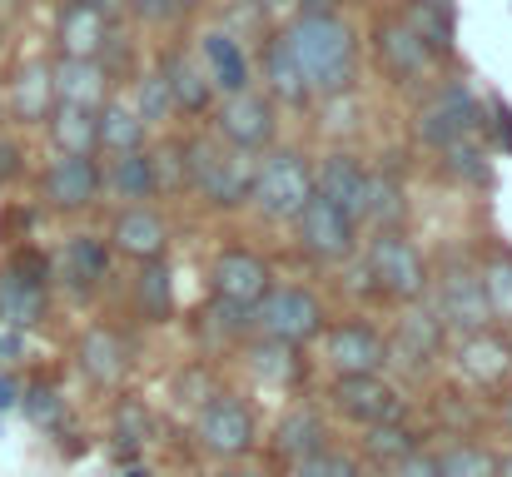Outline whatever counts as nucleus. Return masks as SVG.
<instances>
[{"instance_id":"1","label":"nucleus","mask_w":512,"mask_h":477,"mask_svg":"<svg viewBox=\"0 0 512 477\" xmlns=\"http://www.w3.org/2000/svg\"><path fill=\"white\" fill-rule=\"evenodd\" d=\"M284 50L294 55V65L304 70L314 95H339L353 85V35L348 25L324 15V20H294L284 30Z\"/></svg>"},{"instance_id":"2","label":"nucleus","mask_w":512,"mask_h":477,"mask_svg":"<svg viewBox=\"0 0 512 477\" xmlns=\"http://www.w3.org/2000/svg\"><path fill=\"white\" fill-rule=\"evenodd\" d=\"M249 318L259 323L269 343H284V348H304L324 333V304L309 289H269L249 309Z\"/></svg>"},{"instance_id":"3","label":"nucleus","mask_w":512,"mask_h":477,"mask_svg":"<svg viewBox=\"0 0 512 477\" xmlns=\"http://www.w3.org/2000/svg\"><path fill=\"white\" fill-rule=\"evenodd\" d=\"M184 169H189V179L204 189V199L209 204H244L249 199V184H254V169H249V159L239 155L234 145H219V140H194L189 150H184Z\"/></svg>"},{"instance_id":"4","label":"nucleus","mask_w":512,"mask_h":477,"mask_svg":"<svg viewBox=\"0 0 512 477\" xmlns=\"http://www.w3.org/2000/svg\"><path fill=\"white\" fill-rule=\"evenodd\" d=\"M249 199L269 214V219H299V209L314 199V174L299 155H269L254 169V184H249Z\"/></svg>"},{"instance_id":"5","label":"nucleus","mask_w":512,"mask_h":477,"mask_svg":"<svg viewBox=\"0 0 512 477\" xmlns=\"http://www.w3.org/2000/svg\"><path fill=\"white\" fill-rule=\"evenodd\" d=\"M368 274L378 279V289L388 299H403V304L423 299V289H428V264L403 234H378L368 244Z\"/></svg>"},{"instance_id":"6","label":"nucleus","mask_w":512,"mask_h":477,"mask_svg":"<svg viewBox=\"0 0 512 477\" xmlns=\"http://www.w3.org/2000/svg\"><path fill=\"white\" fill-rule=\"evenodd\" d=\"M194 433H199L204 453H214V458H244V453L254 448V438H259L254 413H249L239 398H229V393H219V398L204 403Z\"/></svg>"},{"instance_id":"7","label":"nucleus","mask_w":512,"mask_h":477,"mask_svg":"<svg viewBox=\"0 0 512 477\" xmlns=\"http://www.w3.org/2000/svg\"><path fill=\"white\" fill-rule=\"evenodd\" d=\"M433 314L443 318V328H458L463 338L468 333H483L493 328V314H488V294H483V279L463 264H453L438 284V309Z\"/></svg>"},{"instance_id":"8","label":"nucleus","mask_w":512,"mask_h":477,"mask_svg":"<svg viewBox=\"0 0 512 477\" xmlns=\"http://www.w3.org/2000/svg\"><path fill=\"white\" fill-rule=\"evenodd\" d=\"M353 219L339 214L329 199H309L304 209H299V239H304V249L314 254V259H324V264H339L353 254Z\"/></svg>"},{"instance_id":"9","label":"nucleus","mask_w":512,"mask_h":477,"mask_svg":"<svg viewBox=\"0 0 512 477\" xmlns=\"http://www.w3.org/2000/svg\"><path fill=\"white\" fill-rule=\"evenodd\" d=\"M334 403L343 408V418H353V423H363V428L398 423V413H403L398 388L383 383L378 373H368V378H339V383H334Z\"/></svg>"},{"instance_id":"10","label":"nucleus","mask_w":512,"mask_h":477,"mask_svg":"<svg viewBox=\"0 0 512 477\" xmlns=\"http://www.w3.org/2000/svg\"><path fill=\"white\" fill-rule=\"evenodd\" d=\"M478 130V105H473V95L463 90V85H448L423 115H418V135L428 140V145H463L468 135Z\"/></svg>"},{"instance_id":"11","label":"nucleus","mask_w":512,"mask_h":477,"mask_svg":"<svg viewBox=\"0 0 512 477\" xmlns=\"http://www.w3.org/2000/svg\"><path fill=\"white\" fill-rule=\"evenodd\" d=\"M264 294H269V264H264V259H254V254H244V249L219 254V264H214V299H219V304L254 309Z\"/></svg>"},{"instance_id":"12","label":"nucleus","mask_w":512,"mask_h":477,"mask_svg":"<svg viewBox=\"0 0 512 477\" xmlns=\"http://www.w3.org/2000/svg\"><path fill=\"white\" fill-rule=\"evenodd\" d=\"M329 363L339 368V378H368L388 363V343L368 323H339L329 328Z\"/></svg>"},{"instance_id":"13","label":"nucleus","mask_w":512,"mask_h":477,"mask_svg":"<svg viewBox=\"0 0 512 477\" xmlns=\"http://www.w3.org/2000/svg\"><path fill=\"white\" fill-rule=\"evenodd\" d=\"M219 130H224V140H229L234 150H259V145L274 140V110H269L264 95L239 90V95L224 100V110H219Z\"/></svg>"},{"instance_id":"14","label":"nucleus","mask_w":512,"mask_h":477,"mask_svg":"<svg viewBox=\"0 0 512 477\" xmlns=\"http://www.w3.org/2000/svg\"><path fill=\"white\" fill-rule=\"evenodd\" d=\"M458 373L478 388H498L503 378L512 373V343L503 333L483 328V333H468L458 343Z\"/></svg>"},{"instance_id":"15","label":"nucleus","mask_w":512,"mask_h":477,"mask_svg":"<svg viewBox=\"0 0 512 477\" xmlns=\"http://www.w3.org/2000/svg\"><path fill=\"white\" fill-rule=\"evenodd\" d=\"M95 194H100V169H95V159L60 155L45 169V199H50L55 209H85V204H95Z\"/></svg>"},{"instance_id":"16","label":"nucleus","mask_w":512,"mask_h":477,"mask_svg":"<svg viewBox=\"0 0 512 477\" xmlns=\"http://www.w3.org/2000/svg\"><path fill=\"white\" fill-rule=\"evenodd\" d=\"M115 249L120 254H130V259H140V264H155L160 254H165V244H170V229H165V219L155 214V209H145V204H135V209H125L120 219H115Z\"/></svg>"},{"instance_id":"17","label":"nucleus","mask_w":512,"mask_h":477,"mask_svg":"<svg viewBox=\"0 0 512 477\" xmlns=\"http://www.w3.org/2000/svg\"><path fill=\"white\" fill-rule=\"evenodd\" d=\"M363 184H368V174H363L348 155H329L319 164V174H314V194L329 199V204H334L339 214H348L353 224L363 219Z\"/></svg>"},{"instance_id":"18","label":"nucleus","mask_w":512,"mask_h":477,"mask_svg":"<svg viewBox=\"0 0 512 477\" xmlns=\"http://www.w3.org/2000/svg\"><path fill=\"white\" fill-rule=\"evenodd\" d=\"M443 338H448V328H443V318L433 314V309H413V314L398 323V338H393V358H403L408 368H428L438 353H443Z\"/></svg>"},{"instance_id":"19","label":"nucleus","mask_w":512,"mask_h":477,"mask_svg":"<svg viewBox=\"0 0 512 477\" xmlns=\"http://www.w3.org/2000/svg\"><path fill=\"white\" fill-rule=\"evenodd\" d=\"M105 35H110V20L100 10H90L85 0H70L60 10V50H65V60H95L105 50Z\"/></svg>"},{"instance_id":"20","label":"nucleus","mask_w":512,"mask_h":477,"mask_svg":"<svg viewBox=\"0 0 512 477\" xmlns=\"http://www.w3.org/2000/svg\"><path fill=\"white\" fill-rule=\"evenodd\" d=\"M50 85H55L60 105H80V110H100L105 90H110V80H105V70L95 60H60L50 70Z\"/></svg>"},{"instance_id":"21","label":"nucleus","mask_w":512,"mask_h":477,"mask_svg":"<svg viewBox=\"0 0 512 477\" xmlns=\"http://www.w3.org/2000/svg\"><path fill=\"white\" fill-rule=\"evenodd\" d=\"M60 274L70 279L75 294L100 289V284L110 279V244L95 239V234H75V239L65 244V254H60Z\"/></svg>"},{"instance_id":"22","label":"nucleus","mask_w":512,"mask_h":477,"mask_svg":"<svg viewBox=\"0 0 512 477\" xmlns=\"http://www.w3.org/2000/svg\"><path fill=\"white\" fill-rule=\"evenodd\" d=\"M130 368V353H125V338L115 328H90L80 338V373L90 383H120Z\"/></svg>"},{"instance_id":"23","label":"nucleus","mask_w":512,"mask_h":477,"mask_svg":"<svg viewBox=\"0 0 512 477\" xmlns=\"http://www.w3.org/2000/svg\"><path fill=\"white\" fill-rule=\"evenodd\" d=\"M378 55H383V65H388L398 80H418V75L428 70V50H423V40L408 30V20H383V25H378Z\"/></svg>"},{"instance_id":"24","label":"nucleus","mask_w":512,"mask_h":477,"mask_svg":"<svg viewBox=\"0 0 512 477\" xmlns=\"http://www.w3.org/2000/svg\"><path fill=\"white\" fill-rule=\"evenodd\" d=\"M204 65H209V85H214V90L239 95V90L249 85V60H244L239 40L224 35V30H209V35H204Z\"/></svg>"},{"instance_id":"25","label":"nucleus","mask_w":512,"mask_h":477,"mask_svg":"<svg viewBox=\"0 0 512 477\" xmlns=\"http://www.w3.org/2000/svg\"><path fill=\"white\" fill-rule=\"evenodd\" d=\"M324 438H329V428H324V418H319L314 408H289V413H284V423L274 428L279 453H284V458H294V463H304V458L324 453V448H329Z\"/></svg>"},{"instance_id":"26","label":"nucleus","mask_w":512,"mask_h":477,"mask_svg":"<svg viewBox=\"0 0 512 477\" xmlns=\"http://www.w3.org/2000/svg\"><path fill=\"white\" fill-rule=\"evenodd\" d=\"M45 284H30V279H20V274H0V323L5 328H30V323H40L45 318Z\"/></svg>"},{"instance_id":"27","label":"nucleus","mask_w":512,"mask_h":477,"mask_svg":"<svg viewBox=\"0 0 512 477\" xmlns=\"http://www.w3.org/2000/svg\"><path fill=\"white\" fill-rule=\"evenodd\" d=\"M165 90H170V105L174 110H189V115H199V110H209V100H214V85H209V75L189 60V55H170L165 60Z\"/></svg>"},{"instance_id":"28","label":"nucleus","mask_w":512,"mask_h":477,"mask_svg":"<svg viewBox=\"0 0 512 477\" xmlns=\"http://www.w3.org/2000/svg\"><path fill=\"white\" fill-rule=\"evenodd\" d=\"M95 115H100V110H80V105H55V110H50V135H55L60 155L90 159V150L100 145Z\"/></svg>"},{"instance_id":"29","label":"nucleus","mask_w":512,"mask_h":477,"mask_svg":"<svg viewBox=\"0 0 512 477\" xmlns=\"http://www.w3.org/2000/svg\"><path fill=\"white\" fill-rule=\"evenodd\" d=\"M10 105H15V115H20L25 125L50 120V110H55V85H50V70H45V65H25V70L15 75V85H10Z\"/></svg>"},{"instance_id":"30","label":"nucleus","mask_w":512,"mask_h":477,"mask_svg":"<svg viewBox=\"0 0 512 477\" xmlns=\"http://www.w3.org/2000/svg\"><path fill=\"white\" fill-rule=\"evenodd\" d=\"M403 214H408L403 189H398L393 179H383V174H368V184H363V219H368L378 234H398Z\"/></svg>"},{"instance_id":"31","label":"nucleus","mask_w":512,"mask_h":477,"mask_svg":"<svg viewBox=\"0 0 512 477\" xmlns=\"http://www.w3.org/2000/svg\"><path fill=\"white\" fill-rule=\"evenodd\" d=\"M264 80H269V90H274L284 105H309V100H314V90H309L304 70L294 65V55L284 50V40L269 45V55H264Z\"/></svg>"},{"instance_id":"32","label":"nucleus","mask_w":512,"mask_h":477,"mask_svg":"<svg viewBox=\"0 0 512 477\" xmlns=\"http://www.w3.org/2000/svg\"><path fill=\"white\" fill-rule=\"evenodd\" d=\"M100 125V145L115 150V155H130V150H145V120L130 110V105H105L95 115Z\"/></svg>"},{"instance_id":"33","label":"nucleus","mask_w":512,"mask_h":477,"mask_svg":"<svg viewBox=\"0 0 512 477\" xmlns=\"http://www.w3.org/2000/svg\"><path fill=\"white\" fill-rule=\"evenodd\" d=\"M110 184H115V194H125V199H150L155 194V159L145 155V150H130V155H115L110 164Z\"/></svg>"},{"instance_id":"34","label":"nucleus","mask_w":512,"mask_h":477,"mask_svg":"<svg viewBox=\"0 0 512 477\" xmlns=\"http://www.w3.org/2000/svg\"><path fill=\"white\" fill-rule=\"evenodd\" d=\"M363 448H368V458L383 463V468H398L403 458L418 453V443H413V433H408L403 423H378V428H368Z\"/></svg>"},{"instance_id":"35","label":"nucleus","mask_w":512,"mask_h":477,"mask_svg":"<svg viewBox=\"0 0 512 477\" xmlns=\"http://www.w3.org/2000/svg\"><path fill=\"white\" fill-rule=\"evenodd\" d=\"M408 30L423 40V50L428 55H448V45H453V20H448V5H418L413 15H408Z\"/></svg>"},{"instance_id":"36","label":"nucleus","mask_w":512,"mask_h":477,"mask_svg":"<svg viewBox=\"0 0 512 477\" xmlns=\"http://www.w3.org/2000/svg\"><path fill=\"white\" fill-rule=\"evenodd\" d=\"M438 473L443 477H498V458H493L488 448L458 443V448L438 453Z\"/></svg>"},{"instance_id":"37","label":"nucleus","mask_w":512,"mask_h":477,"mask_svg":"<svg viewBox=\"0 0 512 477\" xmlns=\"http://www.w3.org/2000/svg\"><path fill=\"white\" fill-rule=\"evenodd\" d=\"M478 279H483V294H488V314L512 323V254H498Z\"/></svg>"},{"instance_id":"38","label":"nucleus","mask_w":512,"mask_h":477,"mask_svg":"<svg viewBox=\"0 0 512 477\" xmlns=\"http://www.w3.org/2000/svg\"><path fill=\"white\" fill-rule=\"evenodd\" d=\"M140 309H145L150 318H170V309H174L170 274H165V264H160V259L140 269Z\"/></svg>"},{"instance_id":"39","label":"nucleus","mask_w":512,"mask_h":477,"mask_svg":"<svg viewBox=\"0 0 512 477\" xmlns=\"http://www.w3.org/2000/svg\"><path fill=\"white\" fill-rule=\"evenodd\" d=\"M249 358H254V373H259V378H274V383H284V378L299 373V358H294V348H284V343H259Z\"/></svg>"},{"instance_id":"40","label":"nucleus","mask_w":512,"mask_h":477,"mask_svg":"<svg viewBox=\"0 0 512 477\" xmlns=\"http://www.w3.org/2000/svg\"><path fill=\"white\" fill-rule=\"evenodd\" d=\"M20 403H25V418H30V423H40V428H50L55 418H65V398H60L50 383L25 388V393H20Z\"/></svg>"},{"instance_id":"41","label":"nucleus","mask_w":512,"mask_h":477,"mask_svg":"<svg viewBox=\"0 0 512 477\" xmlns=\"http://www.w3.org/2000/svg\"><path fill=\"white\" fill-rule=\"evenodd\" d=\"M174 105H170V90H165V80L160 75H145L140 80V90H135V115L145 120V125H155V120H165Z\"/></svg>"},{"instance_id":"42","label":"nucleus","mask_w":512,"mask_h":477,"mask_svg":"<svg viewBox=\"0 0 512 477\" xmlns=\"http://www.w3.org/2000/svg\"><path fill=\"white\" fill-rule=\"evenodd\" d=\"M294 477H358V463H353L348 453H334V448H324V453L304 458Z\"/></svg>"},{"instance_id":"43","label":"nucleus","mask_w":512,"mask_h":477,"mask_svg":"<svg viewBox=\"0 0 512 477\" xmlns=\"http://www.w3.org/2000/svg\"><path fill=\"white\" fill-rule=\"evenodd\" d=\"M115 438H120V448L130 453V448H140L145 438H150V413L140 408V403H125L120 408V418H115Z\"/></svg>"},{"instance_id":"44","label":"nucleus","mask_w":512,"mask_h":477,"mask_svg":"<svg viewBox=\"0 0 512 477\" xmlns=\"http://www.w3.org/2000/svg\"><path fill=\"white\" fill-rule=\"evenodd\" d=\"M448 169L463 174V179H473V184L488 179V159L478 155V150H463V145H448Z\"/></svg>"},{"instance_id":"45","label":"nucleus","mask_w":512,"mask_h":477,"mask_svg":"<svg viewBox=\"0 0 512 477\" xmlns=\"http://www.w3.org/2000/svg\"><path fill=\"white\" fill-rule=\"evenodd\" d=\"M393 477H443V473H438V458L433 453H413V458H403L393 468Z\"/></svg>"},{"instance_id":"46","label":"nucleus","mask_w":512,"mask_h":477,"mask_svg":"<svg viewBox=\"0 0 512 477\" xmlns=\"http://www.w3.org/2000/svg\"><path fill=\"white\" fill-rule=\"evenodd\" d=\"M20 174V145L15 140H0V184H10Z\"/></svg>"},{"instance_id":"47","label":"nucleus","mask_w":512,"mask_h":477,"mask_svg":"<svg viewBox=\"0 0 512 477\" xmlns=\"http://www.w3.org/2000/svg\"><path fill=\"white\" fill-rule=\"evenodd\" d=\"M20 353H25V333L0 323V363H10V358H20Z\"/></svg>"},{"instance_id":"48","label":"nucleus","mask_w":512,"mask_h":477,"mask_svg":"<svg viewBox=\"0 0 512 477\" xmlns=\"http://www.w3.org/2000/svg\"><path fill=\"white\" fill-rule=\"evenodd\" d=\"M15 403H20V383L0 368V413H5V408H15Z\"/></svg>"},{"instance_id":"49","label":"nucleus","mask_w":512,"mask_h":477,"mask_svg":"<svg viewBox=\"0 0 512 477\" xmlns=\"http://www.w3.org/2000/svg\"><path fill=\"white\" fill-rule=\"evenodd\" d=\"M334 5H339V0H299L304 20H324V15H334Z\"/></svg>"},{"instance_id":"50","label":"nucleus","mask_w":512,"mask_h":477,"mask_svg":"<svg viewBox=\"0 0 512 477\" xmlns=\"http://www.w3.org/2000/svg\"><path fill=\"white\" fill-rule=\"evenodd\" d=\"M493 120H498V140H508V150H512V110L508 105H493Z\"/></svg>"},{"instance_id":"51","label":"nucleus","mask_w":512,"mask_h":477,"mask_svg":"<svg viewBox=\"0 0 512 477\" xmlns=\"http://www.w3.org/2000/svg\"><path fill=\"white\" fill-rule=\"evenodd\" d=\"M140 5V15H150V20H165V15H174L170 0H135Z\"/></svg>"},{"instance_id":"52","label":"nucleus","mask_w":512,"mask_h":477,"mask_svg":"<svg viewBox=\"0 0 512 477\" xmlns=\"http://www.w3.org/2000/svg\"><path fill=\"white\" fill-rule=\"evenodd\" d=\"M85 5H90V10H100V15H105V20H110V15H115V10H120V5H125V0H85Z\"/></svg>"},{"instance_id":"53","label":"nucleus","mask_w":512,"mask_h":477,"mask_svg":"<svg viewBox=\"0 0 512 477\" xmlns=\"http://www.w3.org/2000/svg\"><path fill=\"white\" fill-rule=\"evenodd\" d=\"M498 477H512V453L508 458H498Z\"/></svg>"},{"instance_id":"54","label":"nucleus","mask_w":512,"mask_h":477,"mask_svg":"<svg viewBox=\"0 0 512 477\" xmlns=\"http://www.w3.org/2000/svg\"><path fill=\"white\" fill-rule=\"evenodd\" d=\"M189 5H199V0H170V10H189Z\"/></svg>"},{"instance_id":"55","label":"nucleus","mask_w":512,"mask_h":477,"mask_svg":"<svg viewBox=\"0 0 512 477\" xmlns=\"http://www.w3.org/2000/svg\"><path fill=\"white\" fill-rule=\"evenodd\" d=\"M503 423H508V433H512V398H508V408H503Z\"/></svg>"},{"instance_id":"56","label":"nucleus","mask_w":512,"mask_h":477,"mask_svg":"<svg viewBox=\"0 0 512 477\" xmlns=\"http://www.w3.org/2000/svg\"><path fill=\"white\" fill-rule=\"evenodd\" d=\"M264 5H269V10H284V5H289V0H264Z\"/></svg>"},{"instance_id":"57","label":"nucleus","mask_w":512,"mask_h":477,"mask_svg":"<svg viewBox=\"0 0 512 477\" xmlns=\"http://www.w3.org/2000/svg\"><path fill=\"white\" fill-rule=\"evenodd\" d=\"M125 477H150V473H145V468H130V473H125Z\"/></svg>"},{"instance_id":"58","label":"nucleus","mask_w":512,"mask_h":477,"mask_svg":"<svg viewBox=\"0 0 512 477\" xmlns=\"http://www.w3.org/2000/svg\"><path fill=\"white\" fill-rule=\"evenodd\" d=\"M229 477H264V473H229Z\"/></svg>"}]
</instances>
